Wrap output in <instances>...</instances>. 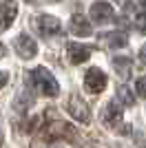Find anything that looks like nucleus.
<instances>
[{"label": "nucleus", "mask_w": 146, "mask_h": 148, "mask_svg": "<svg viewBox=\"0 0 146 148\" xmlns=\"http://www.w3.org/2000/svg\"><path fill=\"white\" fill-rule=\"evenodd\" d=\"M29 73H31L33 86L42 93V95H47V97H55V95L60 93V84L55 82V77L49 73L44 66H36V69H31Z\"/></svg>", "instance_id": "f257e3e1"}, {"label": "nucleus", "mask_w": 146, "mask_h": 148, "mask_svg": "<svg viewBox=\"0 0 146 148\" xmlns=\"http://www.w3.org/2000/svg\"><path fill=\"white\" fill-rule=\"evenodd\" d=\"M42 137L44 139H75V128H73L71 124H67V122H62V119H53V122H47L42 126Z\"/></svg>", "instance_id": "f03ea898"}, {"label": "nucleus", "mask_w": 146, "mask_h": 148, "mask_svg": "<svg viewBox=\"0 0 146 148\" xmlns=\"http://www.w3.org/2000/svg\"><path fill=\"white\" fill-rule=\"evenodd\" d=\"M67 111L73 119H78L80 124H89L91 122V111H89V106L86 102L80 95H71L69 97V104H67Z\"/></svg>", "instance_id": "7ed1b4c3"}, {"label": "nucleus", "mask_w": 146, "mask_h": 148, "mask_svg": "<svg viewBox=\"0 0 146 148\" xmlns=\"http://www.w3.org/2000/svg\"><path fill=\"white\" fill-rule=\"evenodd\" d=\"M84 88L89 93H93V95H97V93H102L104 88H106V75L102 73V69H89L84 73Z\"/></svg>", "instance_id": "20e7f679"}, {"label": "nucleus", "mask_w": 146, "mask_h": 148, "mask_svg": "<svg viewBox=\"0 0 146 148\" xmlns=\"http://www.w3.org/2000/svg\"><path fill=\"white\" fill-rule=\"evenodd\" d=\"M33 27H36L38 33H40V36H44V38L55 36V33H60V29H62L60 20L55 18V16H47V13H42V16L33 18Z\"/></svg>", "instance_id": "39448f33"}, {"label": "nucleus", "mask_w": 146, "mask_h": 148, "mask_svg": "<svg viewBox=\"0 0 146 148\" xmlns=\"http://www.w3.org/2000/svg\"><path fill=\"white\" fill-rule=\"evenodd\" d=\"M91 20L95 25H106V22H113L115 18V11H113V7L109 2H104V0H97L91 5V11H89Z\"/></svg>", "instance_id": "423d86ee"}, {"label": "nucleus", "mask_w": 146, "mask_h": 148, "mask_svg": "<svg viewBox=\"0 0 146 148\" xmlns=\"http://www.w3.org/2000/svg\"><path fill=\"white\" fill-rule=\"evenodd\" d=\"M13 47H16V53H18L22 60H31V58H36L38 53V44L36 40L27 33H20L16 40H13Z\"/></svg>", "instance_id": "0eeeda50"}, {"label": "nucleus", "mask_w": 146, "mask_h": 148, "mask_svg": "<svg viewBox=\"0 0 146 148\" xmlns=\"http://www.w3.org/2000/svg\"><path fill=\"white\" fill-rule=\"evenodd\" d=\"M18 16V2L16 0H0V31H7Z\"/></svg>", "instance_id": "6e6552de"}, {"label": "nucleus", "mask_w": 146, "mask_h": 148, "mask_svg": "<svg viewBox=\"0 0 146 148\" xmlns=\"http://www.w3.org/2000/svg\"><path fill=\"white\" fill-rule=\"evenodd\" d=\"M93 53V47H86V44H80V42H69L67 44V56L71 64H82L91 58Z\"/></svg>", "instance_id": "1a4fd4ad"}, {"label": "nucleus", "mask_w": 146, "mask_h": 148, "mask_svg": "<svg viewBox=\"0 0 146 148\" xmlns=\"http://www.w3.org/2000/svg\"><path fill=\"white\" fill-rule=\"evenodd\" d=\"M122 108L117 102H109V104L104 106L102 111V124L104 126H109V128H117V126H122Z\"/></svg>", "instance_id": "9d476101"}, {"label": "nucleus", "mask_w": 146, "mask_h": 148, "mask_svg": "<svg viewBox=\"0 0 146 148\" xmlns=\"http://www.w3.org/2000/svg\"><path fill=\"white\" fill-rule=\"evenodd\" d=\"M71 33L78 38L91 36V22H89V18H84L82 13H75L71 18Z\"/></svg>", "instance_id": "9b49d317"}, {"label": "nucleus", "mask_w": 146, "mask_h": 148, "mask_svg": "<svg viewBox=\"0 0 146 148\" xmlns=\"http://www.w3.org/2000/svg\"><path fill=\"white\" fill-rule=\"evenodd\" d=\"M102 42L109 47V49H122L128 44V38L124 31H111V33H104L102 36Z\"/></svg>", "instance_id": "f8f14e48"}, {"label": "nucleus", "mask_w": 146, "mask_h": 148, "mask_svg": "<svg viewBox=\"0 0 146 148\" xmlns=\"http://www.w3.org/2000/svg\"><path fill=\"white\" fill-rule=\"evenodd\" d=\"M113 69H115V73L120 77L126 80L128 75L133 73V60L126 58V56H117V58H113Z\"/></svg>", "instance_id": "ddd939ff"}, {"label": "nucleus", "mask_w": 146, "mask_h": 148, "mask_svg": "<svg viewBox=\"0 0 146 148\" xmlns=\"http://www.w3.org/2000/svg\"><path fill=\"white\" fill-rule=\"evenodd\" d=\"M117 99H120L124 106H133V104H135V95L131 93V88L124 86V84H120V86H117Z\"/></svg>", "instance_id": "4468645a"}, {"label": "nucleus", "mask_w": 146, "mask_h": 148, "mask_svg": "<svg viewBox=\"0 0 146 148\" xmlns=\"http://www.w3.org/2000/svg\"><path fill=\"white\" fill-rule=\"evenodd\" d=\"M135 91H137V95H140V97H146V75L137 80V84H135Z\"/></svg>", "instance_id": "2eb2a0df"}, {"label": "nucleus", "mask_w": 146, "mask_h": 148, "mask_svg": "<svg viewBox=\"0 0 146 148\" xmlns=\"http://www.w3.org/2000/svg\"><path fill=\"white\" fill-rule=\"evenodd\" d=\"M135 27L140 29V33H144V36H146V13H140V16L135 18Z\"/></svg>", "instance_id": "dca6fc26"}, {"label": "nucleus", "mask_w": 146, "mask_h": 148, "mask_svg": "<svg viewBox=\"0 0 146 148\" xmlns=\"http://www.w3.org/2000/svg\"><path fill=\"white\" fill-rule=\"evenodd\" d=\"M7 82H9V73H7V71H0V88L5 86Z\"/></svg>", "instance_id": "f3484780"}, {"label": "nucleus", "mask_w": 146, "mask_h": 148, "mask_svg": "<svg viewBox=\"0 0 146 148\" xmlns=\"http://www.w3.org/2000/svg\"><path fill=\"white\" fill-rule=\"evenodd\" d=\"M140 60H142V62L146 64V44H144V47L140 49Z\"/></svg>", "instance_id": "a211bd4d"}, {"label": "nucleus", "mask_w": 146, "mask_h": 148, "mask_svg": "<svg viewBox=\"0 0 146 148\" xmlns=\"http://www.w3.org/2000/svg\"><path fill=\"white\" fill-rule=\"evenodd\" d=\"M5 53H7V49H5V44L0 42V58H5Z\"/></svg>", "instance_id": "6ab92c4d"}, {"label": "nucleus", "mask_w": 146, "mask_h": 148, "mask_svg": "<svg viewBox=\"0 0 146 148\" xmlns=\"http://www.w3.org/2000/svg\"><path fill=\"white\" fill-rule=\"evenodd\" d=\"M137 2H140V5L144 7V9H146V0H137Z\"/></svg>", "instance_id": "aec40b11"}, {"label": "nucleus", "mask_w": 146, "mask_h": 148, "mask_svg": "<svg viewBox=\"0 0 146 148\" xmlns=\"http://www.w3.org/2000/svg\"><path fill=\"white\" fill-rule=\"evenodd\" d=\"M49 148H62V146H55V144H53V146H49Z\"/></svg>", "instance_id": "412c9836"}]
</instances>
